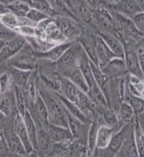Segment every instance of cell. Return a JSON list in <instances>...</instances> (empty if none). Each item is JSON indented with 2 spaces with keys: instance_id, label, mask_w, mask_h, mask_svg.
Here are the masks:
<instances>
[{
  "instance_id": "obj_1",
  "label": "cell",
  "mask_w": 144,
  "mask_h": 157,
  "mask_svg": "<svg viewBox=\"0 0 144 157\" xmlns=\"http://www.w3.org/2000/svg\"><path fill=\"white\" fill-rule=\"evenodd\" d=\"M38 87H39L40 95L42 97L47 107L49 123L55 126L69 128L67 111L61 102L59 92L46 87L39 78V75H38Z\"/></svg>"
},
{
  "instance_id": "obj_2",
  "label": "cell",
  "mask_w": 144,
  "mask_h": 157,
  "mask_svg": "<svg viewBox=\"0 0 144 157\" xmlns=\"http://www.w3.org/2000/svg\"><path fill=\"white\" fill-rule=\"evenodd\" d=\"M36 70L43 84L50 89L60 92L63 75L57 68V62L46 59H38Z\"/></svg>"
},
{
  "instance_id": "obj_3",
  "label": "cell",
  "mask_w": 144,
  "mask_h": 157,
  "mask_svg": "<svg viewBox=\"0 0 144 157\" xmlns=\"http://www.w3.org/2000/svg\"><path fill=\"white\" fill-rule=\"evenodd\" d=\"M37 62L38 59L35 56L34 48L30 46L28 43H26L23 48L19 52H17L14 57H12L11 59H9L6 62H1V66H12L19 68V69L34 71L36 69Z\"/></svg>"
},
{
  "instance_id": "obj_4",
  "label": "cell",
  "mask_w": 144,
  "mask_h": 157,
  "mask_svg": "<svg viewBox=\"0 0 144 157\" xmlns=\"http://www.w3.org/2000/svg\"><path fill=\"white\" fill-rule=\"evenodd\" d=\"M86 55L85 49L83 48L79 42H74L71 46L68 48L64 55L57 61V68H59L61 75L64 77L65 75L75 67H79V63L82 58Z\"/></svg>"
},
{
  "instance_id": "obj_5",
  "label": "cell",
  "mask_w": 144,
  "mask_h": 157,
  "mask_svg": "<svg viewBox=\"0 0 144 157\" xmlns=\"http://www.w3.org/2000/svg\"><path fill=\"white\" fill-rule=\"evenodd\" d=\"M64 36L69 42H77L82 35V23L71 16H54L52 17Z\"/></svg>"
},
{
  "instance_id": "obj_6",
  "label": "cell",
  "mask_w": 144,
  "mask_h": 157,
  "mask_svg": "<svg viewBox=\"0 0 144 157\" xmlns=\"http://www.w3.org/2000/svg\"><path fill=\"white\" fill-rule=\"evenodd\" d=\"M92 24L98 30V33H111L116 32V25L114 18L108 7H100L93 10L92 12Z\"/></svg>"
},
{
  "instance_id": "obj_7",
  "label": "cell",
  "mask_w": 144,
  "mask_h": 157,
  "mask_svg": "<svg viewBox=\"0 0 144 157\" xmlns=\"http://www.w3.org/2000/svg\"><path fill=\"white\" fill-rule=\"evenodd\" d=\"M109 11L111 12L113 18H114L116 29L120 30L123 35H125L126 37L132 38V39L136 40V41H140L141 39H143V34L136 27L132 18H128V17L124 16V15L120 14L118 12L112 11V10H109Z\"/></svg>"
},
{
  "instance_id": "obj_8",
  "label": "cell",
  "mask_w": 144,
  "mask_h": 157,
  "mask_svg": "<svg viewBox=\"0 0 144 157\" xmlns=\"http://www.w3.org/2000/svg\"><path fill=\"white\" fill-rule=\"evenodd\" d=\"M136 120H137V117H136ZM136 120L132 121V123L124 124V126L120 130L115 131L113 133V136L111 138L110 145H109L108 148L105 150L99 152L96 156H115L118 150L120 149V147L122 146L123 141L125 140V138L128 136V134L132 132Z\"/></svg>"
},
{
  "instance_id": "obj_9",
  "label": "cell",
  "mask_w": 144,
  "mask_h": 157,
  "mask_svg": "<svg viewBox=\"0 0 144 157\" xmlns=\"http://www.w3.org/2000/svg\"><path fill=\"white\" fill-rule=\"evenodd\" d=\"M26 43V38L19 35L12 41L4 43V44H0L1 45L0 46V60H1V62H6L9 59H11L12 57H14L17 52H19L23 48Z\"/></svg>"
},
{
  "instance_id": "obj_10",
  "label": "cell",
  "mask_w": 144,
  "mask_h": 157,
  "mask_svg": "<svg viewBox=\"0 0 144 157\" xmlns=\"http://www.w3.org/2000/svg\"><path fill=\"white\" fill-rule=\"evenodd\" d=\"M15 130H16L18 136L22 140V143H23L25 149H26L27 153H28V156H38L37 151L35 150L34 146L31 144V140L29 138L23 115H21L20 113H17L16 117H15Z\"/></svg>"
},
{
  "instance_id": "obj_11",
  "label": "cell",
  "mask_w": 144,
  "mask_h": 157,
  "mask_svg": "<svg viewBox=\"0 0 144 157\" xmlns=\"http://www.w3.org/2000/svg\"><path fill=\"white\" fill-rule=\"evenodd\" d=\"M102 70L109 78L125 77L128 75L124 58L120 57L113 58L107 65L102 67Z\"/></svg>"
},
{
  "instance_id": "obj_12",
  "label": "cell",
  "mask_w": 144,
  "mask_h": 157,
  "mask_svg": "<svg viewBox=\"0 0 144 157\" xmlns=\"http://www.w3.org/2000/svg\"><path fill=\"white\" fill-rule=\"evenodd\" d=\"M15 86L3 93H0V112L4 116H16L17 111L16 97H15Z\"/></svg>"
},
{
  "instance_id": "obj_13",
  "label": "cell",
  "mask_w": 144,
  "mask_h": 157,
  "mask_svg": "<svg viewBox=\"0 0 144 157\" xmlns=\"http://www.w3.org/2000/svg\"><path fill=\"white\" fill-rule=\"evenodd\" d=\"M67 114H68V125H69V129L71 131L73 138L79 139V140L84 141V143H87L90 124L78 120L75 116L69 114L68 112Z\"/></svg>"
},
{
  "instance_id": "obj_14",
  "label": "cell",
  "mask_w": 144,
  "mask_h": 157,
  "mask_svg": "<svg viewBox=\"0 0 144 157\" xmlns=\"http://www.w3.org/2000/svg\"><path fill=\"white\" fill-rule=\"evenodd\" d=\"M108 9L118 12L128 18H133L138 13L142 12L136 0H118L116 3L108 4Z\"/></svg>"
},
{
  "instance_id": "obj_15",
  "label": "cell",
  "mask_w": 144,
  "mask_h": 157,
  "mask_svg": "<svg viewBox=\"0 0 144 157\" xmlns=\"http://www.w3.org/2000/svg\"><path fill=\"white\" fill-rule=\"evenodd\" d=\"M2 70H6V71L9 72L15 85L27 90V86H28L29 80H30V78H31L32 71H30V70L19 69V68L12 67V66H9V67L1 66V71Z\"/></svg>"
},
{
  "instance_id": "obj_16",
  "label": "cell",
  "mask_w": 144,
  "mask_h": 157,
  "mask_svg": "<svg viewBox=\"0 0 144 157\" xmlns=\"http://www.w3.org/2000/svg\"><path fill=\"white\" fill-rule=\"evenodd\" d=\"M124 60H125L126 68H127V72L130 73V75H137V77L144 78L142 68H141L137 52H136V47L125 48Z\"/></svg>"
},
{
  "instance_id": "obj_17",
  "label": "cell",
  "mask_w": 144,
  "mask_h": 157,
  "mask_svg": "<svg viewBox=\"0 0 144 157\" xmlns=\"http://www.w3.org/2000/svg\"><path fill=\"white\" fill-rule=\"evenodd\" d=\"M115 132L114 128L110 127L108 125H102L99 126L97 131V138H96V150L94 153V156L97 155L99 152L108 148L110 145L111 138L113 136V133Z\"/></svg>"
},
{
  "instance_id": "obj_18",
  "label": "cell",
  "mask_w": 144,
  "mask_h": 157,
  "mask_svg": "<svg viewBox=\"0 0 144 157\" xmlns=\"http://www.w3.org/2000/svg\"><path fill=\"white\" fill-rule=\"evenodd\" d=\"M52 145L54 141L46 128H38V156H49Z\"/></svg>"
},
{
  "instance_id": "obj_19",
  "label": "cell",
  "mask_w": 144,
  "mask_h": 157,
  "mask_svg": "<svg viewBox=\"0 0 144 157\" xmlns=\"http://www.w3.org/2000/svg\"><path fill=\"white\" fill-rule=\"evenodd\" d=\"M73 43L74 42H65V43H61V44H57L52 48H50L49 50H47L45 52H35V56L37 57V59H46L52 61V62H57L61 59V57L64 55V52L71 46Z\"/></svg>"
},
{
  "instance_id": "obj_20",
  "label": "cell",
  "mask_w": 144,
  "mask_h": 157,
  "mask_svg": "<svg viewBox=\"0 0 144 157\" xmlns=\"http://www.w3.org/2000/svg\"><path fill=\"white\" fill-rule=\"evenodd\" d=\"M98 35L102 37V39L105 41V44L108 45V47L112 50V52L116 57L124 58V46H123L122 42L114 34H111V33H98Z\"/></svg>"
},
{
  "instance_id": "obj_21",
  "label": "cell",
  "mask_w": 144,
  "mask_h": 157,
  "mask_svg": "<svg viewBox=\"0 0 144 157\" xmlns=\"http://www.w3.org/2000/svg\"><path fill=\"white\" fill-rule=\"evenodd\" d=\"M96 57H97L98 66L100 68L103 67L105 65H107L113 58L116 57L100 36H98L97 45H96Z\"/></svg>"
},
{
  "instance_id": "obj_22",
  "label": "cell",
  "mask_w": 144,
  "mask_h": 157,
  "mask_svg": "<svg viewBox=\"0 0 144 157\" xmlns=\"http://www.w3.org/2000/svg\"><path fill=\"white\" fill-rule=\"evenodd\" d=\"M116 157H139L137 146H136L135 136H134V129L132 132L128 134V136L123 141L122 146L116 153Z\"/></svg>"
},
{
  "instance_id": "obj_23",
  "label": "cell",
  "mask_w": 144,
  "mask_h": 157,
  "mask_svg": "<svg viewBox=\"0 0 144 157\" xmlns=\"http://www.w3.org/2000/svg\"><path fill=\"white\" fill-rule=\"evenodd\" d=\"M46 130L49 133L50 137H51L54 143H57V141H64V140H70L73 138L71 131L69 128L66 127H61V126H55L52 124L46 127Z\"/></svg>"
},
{
  "instance_id": "obj_24",
  "label": "cell",
  "mask_w": 144,
  "mask_h": 157,
  "mask_svg": "<svg viewBox=\"0 0 144 157\" xmlns=\"http://www.w3.org/2000/svg\"><path fill=\"white\" fill-rule=\"evenodd\" d=\"M79 88L73 82L66 77H62V83H61V90L60 92L63 97H65L68 100L75 102L77 98V94L79 92Z\"/></svg>"
},
{
  "instance_id": "obj_25",
  "label": "cell",
  "mask_w": 144,
  "mask_h": 157,
  "mask_svg": "<svg viewBox=\"0 0 144 157\" xmlns=\"http://www.w3.org/2000/svg\"><path fill=\"white\" fill-rule=\"evenodd\" d=\"M126 85L134 95L144 98V78L137 75H130L126 77Z\"/></svg>"
},
{
  "instance_id": "obj_26",
  "label": "cell",
  "mask_w": 144,
  "mask_h": 157,
  "mask_svg": "<svg viewBox=\"0 0 144 157\" xmlns=\"http://www.w3.org/2000/svg\"><path fill=\"white\" fill-rule=\"evenodd\" d=\"M64 77L69 78V80L74 83V84L76 85L82 91L88 93V91H89V85H88L87 80H86L85 75H83V72L79 67L73 68V69H71L70 71H68Z\"/></svg>"
},
{
  "instance_id": "obj_27",
  "label": "cell",
  "mask_w": 144,
  "mask_h": 157,
  "mask_svg": "<svg viewBox=\"0 0 144 157\" xmlns=\"http://www.w3.org/2000/svg\"><path fill=\"white\" fill-rule=\"evenodd\" d=\"M88 95L92 100V102L95 104V106H98V107H109L107 98H105V93L102 92V90L100 89L99 86L96 84V82L89 87Z\"/></svg>"
},
{
  "instance_id": "obj_28",
  "label": "cell",
  "mask_w": 144,
  "mask_h": 157,
  "mask_svg": "<svg viewBox=\"0 0 144 157\" xmlns=\"http://www.w3.org/2000/svg\"><path fill=\"white\" fill-rule=\"evenodd\" d=\"M123 102L127 103L128 105H130L131 107L134 109L136 115H138V114H140V113L144 112V98L134 95L133 93L128 90L127 85H126V88H125Z\"/></svg>"
},
{
  "instance_id": "obj_29",
  "label": "cell",
  "mask_w": 144,
  "mask_h": 157,
  "mask_svg": "<svg viewBox=\"0 0 144 157\" xmlns=\"http://www.w3.org/2000/svg\"><path fill=\"white\" fill-rule=\"evenodd\" d=\"M23 118H24V121H25V125H26V129H27V132H28L29 138H30V140H31V144H32V146H34L35 150L37 151V148H38V127H37L36 123H35L34 118H32L31 114L29 113L28 109H27V111L24 113Z\"/></svg>"
},
{
  "instance_id": "obj_30",
  "label": "cell",
  "mask_w": 144,
  "mask_h": 157,
  "mask_svg": "<svg viewBox=\"0 0 144 157\" xmlns=\"http://www.w3.org/2000/svg\"><path fill=\"white\" fill-rule=\"evenodd\" d=\"M26 40H27V43L34 48V50L36 52H45L54 46V44H52V43L49 42L48 40L37 37V36L26 37Z\"/></svg>"
},
{
  "instance_id": "obj_31",
  "label": "cell",
  "mask_w": 144,
  "mask_h": 157,
  "mask_svg": "<svg viewBox=\"0 0 144 157\" xmlns=\"http://www.w3.org/2000/svg\"><path fill=\"white\" fill-rule=\"evenodd\" d=\"M72 139H70V140L54 143L49 156H70V154H71Z\"/></svg>"
},
{
  "instance_id": "obj_32",
  "label": "cell",
  "mask_w": 144,
  "mask_h": 157,
  "mask_svg": "<svg viewBox=\"0 0 144 157\" xmlns=\"http://www.w3.org/2000/svg\"><path fill=\"white\" fill-rule=\"evenodd\" d=\"M6 6L7 7L9 12L16 15L17 17H26L28 12L30 11V9H31L30 4L25 1H17Z\"/></svg>"
},
{
  "instance_id": "obj_33",
  "label": "cell",
  "mask_w": 144,
  "mask_h": 157,
  "mask_svg": "<svg viewBox=\"0 0 144 157\" xmlns=\"http://www.w3.org/2000/svg\"><path fill=\"white\" fill-rule=\"evenodd\" d=\"M118 114H119L120 120L125 124L132 123V121H135L136 117H137L134 109L125 102H122V104L120 105V108H119V110H118Z\"/></svg>"
},
{
  "instance_id": "obj_34",
  "label": "cell",
  "mask_w": 144,
  "mask_h": 157,
  "mask_svg": "<svg viewBox=\"0 0 144 157\" xmlns=\"http://www.w3.org/2000/svg\"><path fill=\"white\" fill-rule=\"evenodd\" d=\"M30 6L45 13L50 17H54V11L49 0H30Z\"/></svg>"
},
{
  "instance_id": "obj_35",
  "label": "cell",
  "mask_w": 144,
  "mask_h": 157,
  "mask_svg": "<svg viewBox=\"0 0 144 157\" xmlns=\"http://www.w3.org/2000/svg\"><path fill=\"white\" fill-rule=\"evenodd\" d=\"M134 136H135L139 157H144V133L141 130L140 126L138 125L137 120H136L135 125H134Z\"/></svg>"
},
{
  "instance_id": "obj_36",
  "label": "cell",
  "mask_w": 144,
  "mask_h": 157,
  "mask_svg": "<svg viewBox=\"0 0 144 157\" xmlns=\"http://www.w3.org/2000/svg\"><path fill=\"white\" fill-rule=\"evenodd\" d=\"M17 36H19V34L15 29L7 27L4 24H0V44H4V43L12 41Z\"/></svg>"
},
{
  "instance_id": "obj_37",
  "label": "cell",
  "mask_w": 144,
  "mask_h": 157,
  "mask_svg": "<svg viewBox=\"0 0 144 157\" xmlns=\"http://www.w3.org/2000/svg\"><path fill=\"white\" fill-rule=\"evenodd\" d=\"M0 23L6 25L7 27H11L13 29H16L17 27H19L21 25V23H20V17H17L16 15L12 14L11 12L1 15Z\"/></svg>"
},
{
  "instance_id": "obj_38",
  "label": "cell",
  "mask_w": 144,
  "mask_h": 157,
  "mask_svg": "<svg viewBox=\"0 0 144 157\" xmlns=\"http://www.w3.org/2000/svg\"><path fill=\"white\" fill-rule=\"evenodd\" d=\"M15 86L14 82L12 80V77L9 71L2 70L0 75V93H3L6 91L9 90Z\"/></svg>"
},
{
  "instance_id": "obj_39",
  "label": "cell",
  "mask_w": 144,
  "mask_h": 157,
  "mask_svg": "<svg viewBox=\"0 0 144 157\" xmlns=\"http://www.w3.org/2000/svg\"><path fill=\"white\" fill-rule=\"evenodd\" d=\"M26 18L28 20H30L31 22H34V23L38 24L41 21H44V20L50 18V16H48V15H46L45 13H43L41 11H39V10L31 7L30 11L28 12V14H27Z\"/></svg>"
},
{
  "instance_id": "obj_40",
  "label": "cell",
  "mask_w": 144,
  "mask_h": 157,
  "mask_svg": "<svg viewBox=\"0 0 144 157\" xmlns=\"http://www.w3.org/2000/svg\"><path fill=\"white\" fill-rule=\"evenodd\" d=\"M0 156L1 157H11L13 156L11 148L9 146L6 138L0 132Z\"/></svg>"
},
{
  "instance_id": "obj_41",
  "label": "cell",
  "mask_w": 144,
  "mask_h": 157,
  "mask_svg": "<svg viewBox=\"0 0 144 157\" xmlns=\"http://www.w3.org/2000/svg\"><path fill=\"white\" fill-rule=\"evenodd\" d=\"M136 52H137L139 62H140L141 68H142V71L144 75V38L141 39L137 43V45H136Z\"/></svg>"
},
{
  "instance_id": "obj_42",
  "label": "cell",
  "mask_w": 144,
  "mask_h": 157,
  "mask_svg": "<svg viewBox=\"0 0 144 157\" xmlns=\"http://www.w3.org/2000/svg\"><path fill=\"white\" fill-rule=\"evenodd\" d=\"M132 20L134 23H135L136 27L143 34L144 33V12L142 11V12L138 13L136 16L133 17Z\"/></svg>"
},
{
  "instance_id": "obj_43",
  "label": "cell",
  "mask_w": 144,
  "mask_h": 157,
  "mask_svg": "<svg viewBox=\"0 0 144 157\" xmlns=\"http://www.w3.org/2000/svg\"><path fill=\"white\" fill-rule=\"evenodd\" d=\"M86 3L92 10H97L100 7H107L108 2L105 0H85Z\"/></svg>"
},
{
  "instance_id": "obj_44",
  "label": "cell",
  "mask_w": 144,
  "mask_h": 157,
  "mask_svg": "<svg viewBox=\"0 0 144 157\" xmlns=\"http://www.w3.org/2000/svg\"><path fill=\"white\" fill-rule=\"evenodd\" d=\"M137 123H138V125L140 126L141 130H142L144 133V112L137 115Z\"/></svg>"
},
{
  "instance_id": "obj_45",
  "label": "cell",
  "mask_w": 144,
  "mask_h": 157,
  "mask_svg": "<svg viewBox=\"0 0 144 157\" xmlns=\"http://www.w3.org/2000/svg\"><path fill=\"white\" fill-rule=\"evenodd\" d=\"M136 1H137L138 6H140L141 11H143V12H144V0H136Z\"/></svg>"
},
{
  "instance_id": "obj_46",
  "label": "cell",
  "mask_w": 144,
  "mask_h": 157,
  "mask_svg": "<svg viewBox=\"0 0 144 157\" xmlns=\"http://www.w3.org/2000/svg\"><path fill=\"white\" fill-rule=\"evenodd\" d=\"M108 2V4H113V3H116L118 0H105Z\"/></svg>"
},
{
  "instance_id": "obj_47",
  "label": "cell",
  "mask_w": 144,
  "mask_h": 157,
  "mask_svg": "<svg viewBox=\"0 0 144 157\" xmlns=\"http://www.w3.org/2000/svg\"><path fill=\"white\" fill-rule=\"evenodd\" d=\"M143 36H144V33H143Z\"/></svg>"
}]
</instances>
